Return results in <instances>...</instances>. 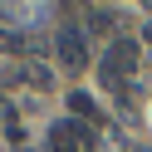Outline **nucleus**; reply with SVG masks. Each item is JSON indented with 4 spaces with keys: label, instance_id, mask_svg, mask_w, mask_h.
I'll return each mask as SVG.
<instances>
[{
    "label": "nucleus",
    "instance_id": "obj_1",
    "mask_svg": "<svg viewBox=\"0 0 152 152\" xmlns=\"http://www.w3.org/2000/svg\"><path fill=\"white\" fill-rule=\"evenodd\" d=\"M137 59H142L137 39H128V34H118V39L108 44V54H103V64H98L103 83H108V88H123V83H128V74H137Z\"/></svg>",
    "mask_w": 152,
    "mask_h": 152
},
{
    "label": "nucleus",
    "instance_id": "obj_2",
    "mask_svg": "<svg viewBox=\"0 0 152 152\" xmlns=\"http://www.w3.org/2000/svg\"><path fill=\"white\" fill-rule=\"evenodd\" d=\"M54 59H59L69 74L88 69V39H83L79 25H59V30H54Z\"/></svg>",
    "mask_w": 152,
    "mask_h": 152
},
{
    "label": "nucleus",
    "instance_id": "obj_3",
    "mask_svg": "<svg viewBox=\"0 0 152 152\" xmlns=\"http://www.w3.org/2000/svg\"><path fill=\"white\" fill-rule=\"evenodd\" d=\"M83 142H88V128L74 123V118H64V123L49 128V152H83Z\"/></svg>",
    "mask_w": 152,
    "mask_h": 152
},
{
    "label": "nucleus",
    "instance_id": "obj_4",
    "mask_svg": "<svg viewBox=\"0 0 152 152\" xmlns=\"http://www.w3.org/2000/svg\"><path fill=\"white\" fill-rule=\"evenodd\" d=\"M30 44H25V34H10V30H0V54H25Z\"/></svg>",
    "mask_w": 152,
    "mask_h": 152
},
{
    "label": "nucleus",
    "instance_id": "obj_5",
    "mask_svg": "<svg viewBox=\"0 0 152 152\" xmlns=\"http://www.w3.org/2000/svg\"><path fill=\"white\" fill-rule=\"evenodd\" d=\"M74 113H79V118H88V113H93V123H98V108H93V98H88V93H74Z\"/></svg>",
    "mask_w": 152,
    "mask_h": 152
},
{
    "label": "nucleus",
    "instance_id": "obj_6",
    "mask_svg": "<svg viewBox=\"0 0 152 152\" xmlns=\"http://www.w3.org/2000/svg\"><path fill=\"white\" fill-rule=\"evenodd\" d=\"M88 25H93V30H113V10H103V5L88 10Z\"/></svg>",
    "mask_w": 152,
    "mask_h": 152
},
{
    "label": "nucleus",
    "instance_id": "obj_7",
    "mask_svg": "<svg viewBox=\"0 0 152 152\" xmlns=\"http://www.w3.org/2000/svg\"><path fill=\"white\" fill-rule=\"evenodd\" d=\"M147 39H152V25H147Z\"/></svg>",
    "mask_w": 152,
    "mask_h": 152
}]
</instances>
